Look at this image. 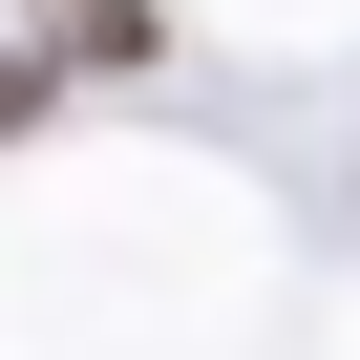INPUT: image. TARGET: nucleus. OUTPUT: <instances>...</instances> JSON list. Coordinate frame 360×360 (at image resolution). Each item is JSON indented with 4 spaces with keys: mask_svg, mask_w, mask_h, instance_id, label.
Instances as JSON below:
<instances>
[]
</instances>
